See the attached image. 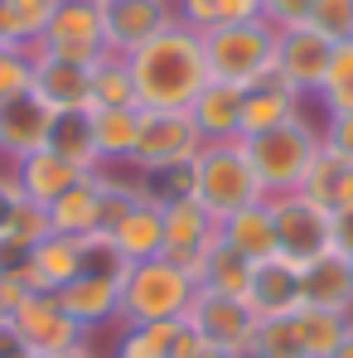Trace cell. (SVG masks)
<instances>
[{
    "label": "cell",
    "instance_id": "obj_1",
    "mask_svg": "<svg viewBox=\"0 0 353 358\" xmlns=\"http://www.w3.org/2000/svg\"><path fill=\"white\" fill-rule=\"evenodd\" d=\"M131 83H136V107L141 112H189L194 97L208 87V59H203V34L170 24L150 44L126 54Z\"/></svg>",
    "mask_w": 353,
    "mask_h": 358
},
{
    "label": "cell",
    "instance_id": "obj_2",
    "mask_svg": "<svg viewBox=\"0 0 353 358\" xmlns=\"http://www.w3.org/2000/svg\"><path fill=\"white\" fill-rule=\"evenodd\" d=\"M261 184L252 175V160L242 150V141H203V150L194 155V203L223 223L242 208L261 203Z\"/></svg>",
    "mask_w": 353,
    "mask_h": 358
},
{
    "label": "cell",
    "instance_id": "obj_3",
    "mask_svg": "<svg viewBox=\"0 0 353 358\" xmlns=\"http://www.w3.org/2000/svg\"><path fill=\"white\" fill-rule=\"evenodd\" d=\"M194 291V276L170 257L131 262L121 276V324H179Z\"/></svg>",
    "mask_w": 353,
    "mask_h": 358
},
{
    "label": "cell",
    "instance_id": "obj_4",
    "mask_svg": "<svg viewBox=\"0 0 353 358\" xmlns=\"http://www.w3.org/2000/svg\"><path fill=\"white\" fill-rule=\"evenodd\" d=\"M247 160H252V175L261 184V194H295L310 165L319 160V126L310 117H295L276 131H261V136H247L242 141Z\"/></svg>",
    "mask_w": 353,
    "mask_h": 358
},
{
    "label": "cell",
    "instance_id": "obj_5",
    "mask_svg": "<svg viewBox=\"0 0 353 358\" xmlns=\"http://www.w3.org/2000/svg\"><path fill=\"white\" fill-rule=\"evenodd\" d=\"M203 59H208V78L252 87V83L271 78V68H276V24H266V20L213 24L203 34Z\"/></svg>",
    "mask_w": 353,
    "mask_h": 358
},
{
    "label": "cell",
    "instance_id": "obj_6",
    "mask_svg": "<svg viewBox=\"0 0 353 358\" xmlns=\"http://www.w3.org/2000/svg\"><path fill=\"white\" fill-rule=\"evenodd\" d=\"M266 208H271V223H276V252L286 262L305 266V262L334 252V242H329V213L315 199H305L300 189L295 194H271Z\"/></svg>",
    "mask_w": 353,
    "mask_h": 358
},
{
    "label": "cell",
    "instance_id": "obj_7",
    "mask_svg": "<svg viewBox=\"0 0 353 358\" xmlns=\"http://www.w3.org/2000/svg\"><path fill=\"white\" fill-rule=\"evenodd\" d=\"M39 54H54V59L68 63H102L112 49H107V34H102V15H97V0H63L54 10V20L44 24V34L34 39Z\"/></svg>",
    "mask_w": 353,
    "mask_h": 358
},
{
    "label": "cell",
    "instance_id": "obj_8",
    "mask_svg": "<svg viewBox=\"0 0 353 358\" xmlns=\"http://www.w3.org/2000/svg\"><path fill=\"white\" fill-rule=\"evenodd\" d=\"M184 329H194L199 339L228 349L233 358H247V344L257 334V315L247 310L242 296H223V291H194L189 310H184Z\"/></svg>",
    "mask_w": 353,
    "mask_h": 358
},
{
    "label": "cell",
    "instance_id": "obj_9",
    "mask_svg": "<svg viewBox=\"0 0 353 358\" xmlns=\"http://www.w3.org/2000/svg\"><path fill=\"white\" fill-rule=\"evenodd\" d=\"M15 329H20V339H24V349L39 358H54L63 349H78L82 339H87V329L63 310L59 291H29V296L15 305Z\"/></svg>",
    "mask_w": 353,
    "mask_h": 358
},
{
    "label": "cell",
    "instance_id": "obj_10",
    "mask_svg": "<svg viewBox=\"0 0 353 358\" xmlns=\"http://www.w3.org/2000/svg\"><path fill=\"white\" fill-rule=\"evenodd\" d=\"M203 150V136L189 112H141V136H136V165L145 175H160L170 165H189Z\"/></svg>",
    "mask_w": 353,
    "mask_h": 358
},
{
    "label": "cell",
    "instance_id": "obj_11",
    "mask_svg": "<svg viewBox=\"0 0 353 358\" xmlns=\"http://www.w3.org/2000/svg\"><path fill=\"white\" fill-rule=\"evenodd\" d=\"M329 59H334V44L310 29V24H291V29H276V78L291 87L295 97H315L324 73H329Z\"/></svg>",
    "mask_w": 353,
    "mask_h": 358
},
{
    "label": "cell",
    "instance_id": "obj_12",
    "mask_svg": "<svg viewBox=\"0 0 353 358\" xmlns=\"http://www.w3.org/2000/svg\"><path fill=\"white\" fill-rule=\"evenodd\" d=\"M97 15H102L107 49L126 59L131 49L150 44L175 24V0H97Z\"/></svg>",
    "mask_w": 353,
    "mask_h": 358
},
{
    "label": "cell",
    "instance_id": "obj_13",
    "mask_svg": "<svg viewBox=\"0 0 353 358\" xmlns=\"http://www.w3.org/2000/svg\"><path fill=\"white\" fill-rule=\"evenodd\" d=\"M29 92H34L49 112H92V68L54 59V54H39V49H34Z\"/></svg>",
    "mask_w": 353,
    "mask_h": 358
},
{
    "label": "cell",
    "instance_id": "obj_14",
    "mask_svg": "<svg viewBox=\"0 0 353 358\" xmlns=\"http://www.w3.org/2000/svg\"><path fill=\"white\" fill-rule=\"evenodd\" d=\"M160 223H165V257L179 262L184 271H194L199 257L218 238V223H213L194 199H165V203H160Z\"/></svg>",
    "mask_w": 353,
    "mask_h": 358
},
{
    "label": "cell",
    "instance_id": "obj_15",
    "mask_svg": "<svg viewBox=\"0 0 353 358\" xmlns=\"http://www.w3.org/2000/svg\"><path fill=\"white\" fill-rule=\"evenodd\" d=\"M247 310L257 315V320H281V315H295L300 310V266L286 262L281 252L276 257H266V262H257L252 266V276H247Z\"/></svg>",
    "mask_w": 353,
    "mask_h": 358
},
{
    "label": "cell",
    "instance_id": "obj_16",
    "mask_svg": "<svg viewBox=\"0 0 353 358\" xmlns=\"http://www.w3.org/2000/svg\"><path fill=\"white\" fill-rule=\"evenodd\" d=\"M54 117H59V112H49L29 87L15 92V97H5V102H0V160H20V155L49 145Z\"/></svg>",
    "mask_w": 353,
    "mask_h": 358
},
{
    "label": "cell",
    "instance_id": "obj_17",
    "mask_svg": "<svg viewBox=\"0 0 353 358\" xmlns=\"http://www.w3.org/2000/svg\"><path fill=\"white\" fill-rule=\"evenodd\" d=\"M300 305L334 310V315L353 320V262L344 252H324L300 266Z\"/></svg>",
    "mask_w": 353,
    "mask_h": 358
},
{
    "label": "cell",
    "instance_id": "obj_18",
    "mask_svg": "<svg viewBox=\"0 0 353 358\" xmlns=\"http://www.w3.org/2000/svg\"><path fill=\"white\" fill-rule=\"evenodd\" d=\"M10 170H15L20 194H24L29 203H44V208L82 179V170H78L73 160H63L59 150H49V145H39V150H29V155H20V160H10Z\"/></svg>",
    "mask_w": 353,
    "mask_h": 358
},
{
    "label": "cell",
    "instance_id": "obj_19",
    "mask_svg": "<svg viewBox=\"0 0 353 358\" xmlns=\"http://www.w3.org/2000/svg\"><path fill=\"white\" fill-rule=\"evenodd\" d=\"M107 238L117 242L121 262H150V257H165V223H160V203L155 199H136L121 208V218L107 228Z\"/></svg>",
    "mask_w": 353,
    "mask_h": 358
},
{
    "label": "cell",
    "instance_id": "obj_20",
    "mask_svg": "<svg viewBox=\"0 0 353 358\" xmlns=\"http://www.w3.org/2000/svg\"><path fill=\"white\" fill-rule=\"evenodd\" d=\"M49 228L63 238H87L107 228V189L97 184V175H82L68 194L49 203Z\"/></svg>",
    "mask_w": 353,
    "mask_h": 358
},
{
    "label": "cell",
    "instance_id": "obj_21",
    "mask_svg": "<svg viewBox=\"0 0 353 358\" xmlns=\"http://www.w3.org/2000/svg\"><path fill=\"white\" fill-rule=\"evenodd\" d=\"M10 276H15L24 291H63L68 281H78V238L49 233Z\"/></svg>",
    "mask_w": 353,
    "mask_h": 358
},
{
    "label": "cell",
    "instance_id": "obj_22",
    "mask_svg": "<svg viewBox=\"0 0 353 358\" xmlns=\"http://www.w3.org/2000/svg\"><path fill=\"white\" fill-rule=\"evenodd\" d=\"M305 117V97H295L291 87L271 73V78H261V83H252L247 87V97H242V141L247 136H261V131H276V126H286V121Z\"/></svg>",
    "mask_w": 353,
    "mask_h": 358
},
{
    "label": "cell",
    "instance_id": "obj_23",
    "mask_svg": "<svg viewBox=\"0 0 353 358\" xmlns=\"http://www.w3.org/2000/svg\"><path fill=\"white\" fill-rule=\"evenodd\" d=\"M59 300L87 334L102 324H121V276H78L59 291Z\"/></svg>",
    "mask_w": 353,
    "mask_h": 358
},
{
    "label": "cell",
    "instance_id": "obj_24",
    "mask_svg": "<svg viewBox=\"0 0 353 358\" xmlns=\"http://www.w3.org/2000/svg\"><path fill=\"white\" fill-rule=\"evenodd\" d=\"M242 97H247V87H233V83L208 78V87H203V92L194 97V107H189L199 136H203V141H242V136H237V131H242Z\"/></svg>",
    "mask_w": 353,
    "mask_h": 358
},
{
    "label": "cell",
    "instance_id": "obj_25",
    "mask_svg": "<svg viewBox=\"0 0 353 358\" xmlns=\"http://www.w3.org/2000/svg\"><path fill=\"white\" fill-rule=\"evenodd\" d=\"M218 238L228 242L237 257H247L252 266L266 262V257H276V223H271L266 199L252 203V208H242V213H233V218H223L218 223Z\"/></svg>",
    "mask_w": 353,
    "mask_h": 358
},
{
    "label": "cell",
    "instance_id": "obj_26",
    "mask_svg": "<svg viewBox=\"0 0 353 358\" xmlns=\"http://www.w3.org/2000/svg\"><path fill=\"white\" fill-rule=\"evenodd\" d=\"M136 136H141V107L92 112V145H97V165L131 160V155H136Z\"/></svg>",
    "mask_w": 353,
    "mask_h": 358
},
{
    "label": "cell",
    "instance_id": "obj_27",
    "mask_svg": "<svg viewBox=\"0 0 353 358\" xmlns=\"http://www.w3.org/2000/svg\"><path fill=\"white\" fill-rule=\"evenodd\" d=\"M199 291H223V296H242L247 291V276H252V262L237 257L223 238H213V247L199 257V266L189 271Z\"/></svg>",
    "mask_w": 353,
    "mask_h": 358
},
{
    "label": "cell",
    "instance_id": "obj_28",
    "mask_svg": "<svg viewBox=\"0 0 353 358\" xmlns=\"http://www.w3.org/2000/svg\"><path fill=\"white\" fill-rule=\"evenodd\" d=\"M300 194L315 199L324 213L353 208V165H344V160H334V155L319 150V160L310 165V175H305V184H300Z\"/></svg>",
    "mask_w": 353,
    "mask_h": 358
},
{
    "label": "cell",
    "instance_id": "obj_29",
    "mask_svg": "<svg viewBox=\"0 0 353 358\" xmlns=\"http://www.w3.org/2000/svg\"><path fill=\"white\" fill-rule=\"evenodd\" d=\"M49 150H59L63 160H73L82 175L97 170V145H92V112H59L49 131Z\"/></svg>",
    "mask_w": 353,
    "mask_h": 358
},
{
    "label": "cell",
    "instance_id": "obj_30",
    "mask_svg": "<svg viewBox=\"0 0 353 358\" xmlns=\"http://www.w3.org/2000/svg\"><path fill=\"white\" fill-rule=\"evenodd\" d=\"M349 315H334V310H310V305H300L295 310V329H300V349L305 358H329L339 349V339L349 334Z\"/></svg>",
    "mask_w": 353,
    "mask_h": 358
},
{
    "label": "cell",
    "instance_id": "obj_31",
    "mask_svg": "<svg viewBox=\"0 0 353 358\" xmlns=\"http://www.w3.org/2000/svg\"><path fill=\"white\" fill-rule=\"evenodd\" d=\"M179 324H117V349L112 358H170L179 344Z\"/></svg>",
    "mask_w": 353,
    "mask_h": 358
},
{
    "label": "cell",
    "instance_id": "obj_32",
    "mask_svg": "<svg viewBox=\"0 0 353 358\" xmlns=\"http://www.w3.org/2000/svg\"><path fill=\"white\" fill-rule=\"evenodd\" d=\"M112 107H136V83L121 54L92 63V112H112Z\"/></svg>",
    "mask_w": 353,
    "mask_h": 358
},
{
    "label": "cell",
    "instance_id": "obj_33",
    "mask_svg": "<svg viewBox=\"0 0 353 358\" xmlns=\"http://www.w3.org/2000/svg\"><path fill=\"white\" fill-rule=\"evenodd\" d=\"M315 102H319L324 117L329 112H353V39L334 44V59H329V73L315 92Z\"/></svg>",
    "mask_w": 353,
    "mask_h": 358
},
{
    "label": "cell",
    "instance_id": "obj_34",
    "mask_svg": "<svg viewBox=\"0 0 353 358\" xmlns=\"http://www.w3.org/2000/svg\"><path fill=\"white\" fill-rule=\"evenodd\" d=\"M247 358H305V349H300V329H295V315L257 320V334H252V344H247Z\"/></svg>",
    "mask_w": 353,
    "mask_h": 358
},
{
    "label": "cell",
    "instance_id": "obj_35",
    "mask_svg": "<svg viewBox=\"0 0 353 358\" xmlns=\"http://www.w3.org/2000/svg\"><path fill=\"white\" fill-rule=\"evenodd\" d=\"M78 276H126V262L107 233L78 238Z\"/></svg>",
    "mask_w": 353,
    "mask_h": 358
},
{
    "label": "cell",
    "instance_id": "obj_36",
    "mask_svg": "<svg viewBox=\"0 0 353 358\" xmlns=\"http://www.w3.org/2000/svg\"><path fill=\"white\" fill-rule=\"evenodd\" d=\"M305 24L319 29L329 44H344V39H353V0H315Z\"/></svg>",
    "mask_w": 353,
    "mask_h": 358
},
{
    "label": "cell",
    "instance_id": "obj_37",
    "mask_svg": "<svg viewBox=\"0 0 353 358\" xmlns=\"http://www.w3.org/2000/svg\"><path fill=\"white\" fill-rule=\"evenodd\" d=\"M63 0H5V10H10V24H15V34H20V44H34L39 34H44V24L54 20V10H59Z\"/></svg>",
    "mask_w": 353,
    "mask_h": 358
},
{
    "label": "cell",
    "instance_id": "obj_38",
    "mask_svg": "<svg viewBox=\"0 0 353 358\" xmlns=\"http://www.w3.org/2000/svg\"><path fill=\"white\" fill-rule=\"evenodd\" d=\"M319 150L353 165V112H329L319 121Z\"/></svg>",
    "mask_w": 353,
    "mask_h": 358
},
{
    "label": "cell",
    "instance_id": "obj_39",
    "mask_svg": "<svg viewBox=\"0 0 353 358\" xmlns=\"http://www.w3.org/2000/svg\"><path fill=\"white\" fill-rule=\"evenodd\" d=\"M310 5L315 0H261V20L276 24V29H291V24L310 20Z\"/></svg>",
    "mask_w": 353,
    "mask_h": 358
},
{
    "label": "cell",
    "instance_id": "obj_40",
    "mask_svg": "<svg viewBox=\"0 0 353 358\" xmlns=\"http://www.w3.org/2000/svg\"><path fill=\"white\" fill-rule=\"evenodd\" d=\"M175 24L194 29V34H208L218 20H213V0H175Z\"/></svg>",
    "mask_w": 353,
    "mask_h": 358
},
{
    "label": "cell",
    "instance_id": "obj_41",
    "mask_svg": "<svg viewBox=\"0 0 353 358\" xmlns=\"http://www.w3.org/2000/svg\"><path fill=\"white\" fill-rule=\"evenodd\" d=\"M20 184H15V170H10V160H0V238H5V228H10V218H15V208H20Z\"/></svg>",
    "mask_w": 353,
    "mask_h": 358
},
{
    "label": "cell",
    "instance_id": "obj_42",
    "mask_svg": "<svg viewBox=\"0 0 353 358\" xmlns=\"http://www.w3.org/2000/svg\"><path fill=\"white\" fill-rule=\"evenodd\" d=\"M213 20H218V24H242V20H261V0H213Z\"/></svg>",
    "mask_w": 353,
    "mask_h": 358
},
{
    "label": "cell",
    "instance_id": "obj_43",
    "mask_svg": "<svg viewBox=\"0 0 353 358\" xmlns=\"http://www.w3.org/2000/svg\"><path fill=\"white\" fill-rule=\"evenodd\" d=\"M170 358H233L228 349H218V344H208V339H199L194 329H179V344Z\"/></svg>",
    "mask_w": 353,
    "mask_h": 358
},
{
    "label": "cell",
    "instance_id": "obj_44",
    "mask_svg": "<svg viewBox=\"0 0 353 358\" xmlns=\"http://www.w3.org/2000/svg\"><path fill=\"white\" fill-rule=\"evenodd\" d=\"M329 242H334V252L353 257V208H339V213H329Z\"/></svg>",
    "mask_w": 353,
    "mask_h": 358
},
{
    "label": "cell",
    "instance_id": "obj_45",
    "mask_svg": "<svg viewBox=\"0 0 353 358\" xmlns=\"http://www.w3.org/2000/svg\"><path fill=\"white\" fill-rule=\"evenodd\" d=\"M24 296H29V291H24L10 271H0V315H15V305H20Z\"/></svg>",
    "mask_w": 353,
    "mask_h": 358
},
{
    "label": "cell",
    "instance_id": "obj_46",
    "mask_svg": "<svg viewBox=\"0 0 353 358\" xmlns=\"http://www.w3.org/2000/svg\"><path fill=\"white\" fill-rule=\"evenodd\" d=\"M15 354H24V339H20L15 320H10V315H0V358H15Z\"/></svg>",
    "mask_w": 353,
    "mask_h": 358
},
{
    "label": "cell",
    "instance_id": "obj_47",
    "mask_svg": "<svg viewBox=\"0 0 353 358\" xmlns=\"http://www.w3.org/2000/svg\"><path fill=\"white\" fill-rule=\"evenodd\" d=\"M5 44H20V34H15V24H10V10H5V0H0V49Z\"/></svg>",
    "mask_w": 353,
    "mask_h": 358
},
{
    "label": "cell",
    "instance_id": "obj_48",
    "mask_svg": "<svg viewBox=\"0 0 353 358\" xmlns=\"http://www.w3.org/2000/svg\"><path fill=\"white\" fill-rule=\"evenodd\" d=\"M54 358H102V354H97V349H92V344L82 339L78 349H63V354H54Z\"/></svg>",
    "mask_w": 353,
    "mask_h": 358
},
{
    "label": "cell",
    "instance_id": "obj_49",
    "mask_svg": "<svg viewBox=\"0 0 353 358\" xmlns=\"http://www.w3.org/2000/svg\"><path fill=\"white\" fill-rule=\"evenodd\" d=\"M329 358H353V324H349V334L339 339V349H334V354H329Z\"/></svg>",
    "mask_w": 353,
    "mask_h": 358
},
{
    "label": "cell",
    "instance_id": "obj_50",
    "mask_svg": "<svg viewBox=\"0 0 353 358\" xmlns=\"http://www.w3.org/2000/svg\"><path fill=\"white\" fill-rule=\"evenodd\" d=\"M15 358H39V354H29V349H24V354H15Z\"/></svg>",
    "mask_w": 353,
    "mask_h": 358
},
{
    "label": "cell",
    "instance_id": "obj_51",
    "mask_svg": "<svg viewBox=\"0 0 353 358\" xmlns=\"http://www.w3.org/2000/svg\"><path fill=\"white\" fill-rule=\"evenodd\" d=\"M349 262H353V257H349Z\"/></svg>",
    "mask_w": 353,
    "mask_h": 358
}]
</instances>
